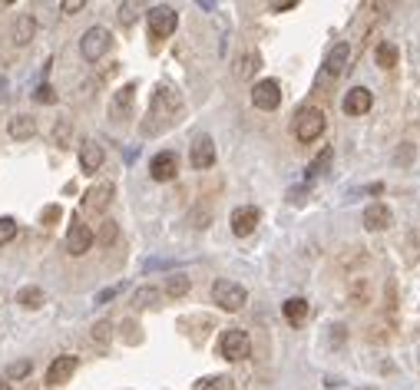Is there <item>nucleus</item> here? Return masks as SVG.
<instances>
[{
    "mask_svg": "<svg viewBox=\"0 0 420 390\" xmlns=\"http://www.w3.org/2000/svg\"><path fill=\"white\" fill-rule=\"evenodd\" d=\"M183 113V99L179 93H173L169 87H159L152 93L149 113H146V122H142V136H159L162 130H169Z\"/></svg>",
    "mask_w": 420,
    "mask_h": 390,
    "instance_id": "f257e3e1",
    "label": "nucleus"
},
{
    "mask_svg": "<svg viewBox=\"0 0 420 390\" xmlns=\"http://www.w3.org/2000/svg\"><path fill=\"white\" fill-rule=\"evenodd\" d=\"M212 301H216L222 311H242V308H245V288L235 282H228V278H222V282L212 284Z\"/></svg>",
    "mask_w": 420,
    "mask_h": 390,
    "instance_id": "f03ea898",
    "label": "nucleus"
},
{
    "mask_svg": "<svg viewBox=\"0 0 420 390\" xmlns=\"http://www.w3.org/2000/svg\"><path fill=\"white\" fill-rule=\"evenodd\" d=\"M324 126H328V120H324L321 109H302L298 116H295V136L302 142H314L318 136L324 132Z\"/></svg>",
    "mask_w": 420,
    "mask_h": 390,
    "instance_id": "7ed1b4c3",
    "label": "nucleus"
},
{
    "mask_svg": "<svg viewBox=\"0 0 420 390\" xmlns=\"http://www.w3.org/2000/svg\"><path fill=\"white\" fill-rule=\"evenodd\" d=\"M109 30L106 27H89L87 33H83V40H80V54H83V60H89V63H97L99 56L109 50Z\"/></svg>",
    "mask_w": 420,
    "mask_h": 390,
    "instance_id": "20e7f679",
    "label": "nucleus"
},
{
    "mask_svg": "<svg viewBox=\"0 0 420 390\" xmlns=\"http://www.w3.org/2000/svg\"><path fill=\"white\" fill-rule=\"evenodd\" d=\"M248 351H252V341H248V334L245 331H238V327L226 331L222 341H218V354H222L226 360H245Z\"/></svg>",
    "mask_w": 420,
    "mask_h": 390,
    "instance_id": "39448f33",
    "label": "nucleus"
},
{
    "mask_svg": "<svg viewBox=\"0 0 420 390\" xmlns=\"http://www.w3.org/2000/svg\"><path fill=\"white\" fill-rule=\"evenodd\" d=\"M146 20H149V33H152V37H156V40H166V37H173V33H175L179 17H175L173 7H152V11L146 13Z\"/></svg>",
    "mask_w": 420,
    "mask_h": 390,
    "instance_id": "423d86ee",
    "label": "nucleus"
},
{
    "mask_svg": "<svg viewBox=\"0 0 420 390\" xmlns=\"http://www.w3.org/2000/svg\"><path fill=\"white\" fill-rule=\"evenodd\" d=\"M93 241H97L93 228L83 225L80 218H73V225H70V232H66V251L80 258V255H87V251H89V245H93Z\"/></svg>",
    "mask_w": 420,
    "mask_h": 390,
    "instance_id": "0eeeda50",
    "label": "nucleus"
},
{
    "mask_svg": "<svg viewBox=\"0 0 420 390\" xmlns=\"http://www.w3.org/2000/svg\"><path fill=\"white\" fill-rule=\"evenodd\" d=\"M252 103H255V109H265V113L278 109L281 106V87L275 80H261V83L252 87Z\"/></svg>",
    "mask_w": 420,
    "mask_h": 390,
    "instance_id": "6e6552de",
    "label": "nucleus"
},
{
    "mask_svg": "<svg viewBox=\"0 0 420 390\" xmlns=\"http://www.w3.org/2000/svg\"><path fill=\"white\" fill-rule=\"evenodd\" d=\"M175 172H179V156L175 152H159V156H152L149 163V175L156 179V182H169V179H175Z\"/></svg>",
    "mask_w": 420,
    "mask_h": 390,
    "instance_id": "1a4fd4ad",
    "label": "nucleus"
},
{
    "mask_svg": "<svg viewBox=\"0 0 420 390\" xmlns=\"http://www.w3.org/2000/svg\"><path fill=\"white\" fill-rule=\"evenodd\" d=\"M189 159H192V169H212L216 165V142H212V136H199V139L192 142V152H189Z\"/></svg>",
    "mask_w": 420,
    "mask_h": 390,
    "instance_id": "9d476101",
    "label": "nucleus"
},
{
    "mask_svg": "<svg viewBox=\"0 0 420 390\" xmlns=\"http://www.w3.org/2000/svg\"><path fill=\"white\" fill-rule=\"evenodd\" d=\"M76 364H80V360H76L73 354H63V358H56L54 364L47 367V384H50V387H60V384H66V380L76 374Z\"/></svg>",
    "mask_w": 420,
    "mask_h": 390,
    "instance_id": "9b49d317",
    "label": "nucleus"
},
{
    "mask_svg": "<svg viewBox=\"0 0 420 390\" xmlns=\"http://www.w3.org/2000/svg\"><path fill=\"white\" fill-rule=\"evenodd\" d=\"M132 99H136V83H126L123 89H116V96L109 103V120L123 122L132 113Z\"/></svg>",
    "mask_w": 420,
    "mask_h": 390,
    "instance_id": "f8f14e48",
    "label": "nucleus"
},
{
    "mask_svg": "<svg viewBox=\"0 0 420 390\" xmlns=\"http://www.w3.org/2000/svg\"><path fill=\"white\" fill-rule=\"evenodd\" d=\"M259 208L255 206H242L232 212V232H235L238 239H245V235H252L255 228H259Z\"/></svg>",
    "mask_w": 420,
    "mask_h": 390,
    "instance_id": "ddd939ff",
    "label": "nucleus"
},
{
    "mask_svg": "<svg viewBox=\"0 0 420 390\" xmlns=\"http://www.w3.org/2000/svg\"><path fill=\"white\" fill-rule=\"evenodd\" d=\"M113 182H99L93 185L87 195H83V212H89V215H97V212H103V208L109 206V199H113Z\"/></svg>",
    "mask_w": 420,
    "mask_h": 390,
    "instance_id": "4468645a",
    "label": "nucleus"
},
{
    "mask_svg": "<svg viewBox=\"0 0 420 390\" xmlns=\"http://www.w3.org/2000/svg\"><path fill=\"white\" fill-rule=\"evenodd\" d=\"M371 106H374L371 89L354 87V89H347V93H345V113H347V116H364Z\"/></svg>",
    "mask_w": 420,
    "mask_h": 390,
    "instance_id": "2eb2a0df",
    "label": "nucleus"
},
{
    "mask_svg": "<svg viewBox=\"0 0 420 390\" xmlns=\"http://www.w3.org/2000/svg\"><path fill=\"white\" fill-rule=\"evenodd\" d=\"M390 222H394V215H390V208L384 202H371L364 208V225L371 232H384V228H390Z\"/></svg>",
    "mask_w": 420,
    "mask_h": 390,
    "instance_id": "dca6fc26",
    "label": "nucleus"
},
{
    "mask_svg": "<svg viewBox=\"0 0 420 390\" xmlns=\"http://www.w3.org/2000/svg\"><path fill=\"white\" fill-rule=\"evenodd\" d=\"M347 56H351V46L347 44H334V50L328 54V60H324V76H338L347 70Z\"/></svg>",
    "mask_w": 420,
    "mask_h": 390,
    "instance_id": "f3484780",
    "label": "nucleus"
},
{
    "mask_svg": "<svg viewBox=\"0 0 420 390\" xmlns=\"http://www.w3.org/2000/svg\"><path fill=\"white\" fill-rule=\"evenodd\" d=\"M106 159V152L99 142H83V149H80V165H83V172H97L99 165Z\"/></svg>",
    "mask_w": 420,
    "mask_h": 390,
    "instance_id": "a211bd4d",
    "label": "nucleus"
},
{
    "mask_svg": "<svg viewBox=\"0 0 420 390\" xmlns=\"http://www.w3.org/2000/svg\"><path fill=\"white\" fill-rule=\"evenodd\" d=\"M33 33H37V20H33V13H20L17 23H13V44L27 46L33 40Z\"/></svg>",
    "mask_w": 420,
    "mask_h": 390,
    "instance_id": "6ab92c4d",
    "label": "nucleus"
},
{
    "mask_svg": "<svg viewBox=\"0 0 420 390\" xmlns=\"http://www.w3.org/2000/svg\"><path fill=\"white\" fill-rule=\"evenodd\" d=\"M281 311H285V317H288L291 325H304L308 321V301L304 298H288V301L281 304Z\"/></svg>",
    "mask_w": 420,
    "mask_h": 390,
    "instance_id": "aec40b11",
    "label": "nucleus"
},
{
    "mask_svg": "<svg viewBox=\"0 0 420 390\" xmlns=\"http://www.w3.org/2000/svg\"><path fill=\"white\" fill-rule=\"evenodd\" d=\"M7 132H11L13 139H30L33 132H37V120H33V116H13L11 120V126H7Z\"/></svg>",
    "mask_w": 420,
    "mask_h": 390,
    "instance_id": "412c9836",
    "label": "nucleus"
},
{
    "mask_svg": "<svg viewBox=\"0 0 420 390\" xmlns=\"http://www.w3.org/2000/svg\"><path fill=\"white\" fill-rule=\"evenodd\" d=\"M17 304H23V308H27V311H37V308H44V291H40V288H20V291H17Z\"/></svg>",
    "mask_w": 420,
    "mask_h": 390,
    "instance_id": "4be33fe9",
    "label": "nucleus"
},
{
    "mask_svg": "<svg viewBox=\"0 0 420 390\" xmlns=\"http://www.w3.org/2000/svg\"><path fill=\"white\" fill-rule=\"evenodd\" d=\"M397 46L394 44H388V40H384V44H377V54H374V60H377V66H384V70H394V66H397Z\"/></svg>",
    "mask_w": 420,
    "mask_h": 390,
    "instance_id": "5701e85b",
    "label": "nucleus"
},
{
    "mask_svg": "<svg viewBox=\"0 0 420 390\" xmlns=\"http://www.w3.org/2000/svg\"><path fill=\"white\" fill-rule=\"evenodd\" d=\"M331 159H334V149H331V146H324V149L314 156V163L308 165V179H318V175H321L324 169L331 165Z\"/></svg>",
    "mask_w": 420,
    "mask_h": 390,
    "instance_id": "b1692460",
    "label": "nucleus"
},
{
    "mask_svg": "<svg viewBox=\"0 0 420 390\" xmlns=\"http://www.w3.org/2000/svg\"><path fill=\"white\" fill-rule=\"evenodd\" d=\"M159 288H152V284H146V288H140V291H136V294H132V308H140V311H142V308H152V304H156V301H159Z\"/></svg>",
    "mask_w": 420,
    "mask_h": 390,
    "instance_id": "393cba45",
    "label": "nucleus"
},
{
    "mask_svg": "<svg viewBox=\"0 0 420 390\" xmlns=\"http://www.w3.org/2000/svg\"><path fill=\"white\" fill-rule=\"evenodd\" d=\"M259 66H261V56H259V54H245V56H242V60L235 63V76H238V80H248V76L255 73Z\"/></svg>",
    "mask_w": 420,
    "mask_h": 390,
    "instance_id": "a878e982",
    "label": "nucleus"
},
{
    "mask_svg": "<svg viewBox=\"0 0 420 390\" xmlns=\"http://www.w3.org/2000/svg\"><path fill=\"white\" fill-rule=\"evenodd\" d=\"M162 291L169 294V298H183V294L189 291V278H185V275H169Z\"/></svg>",
    "mask_w": 420,
    "mask_h": 390,
    "instance_id": "bb28decb",
    "label": "nucleus"
},
{
    "mask_svg": "<svg viewBox=\"0 0 420 390\" xmlns=\"http://www.w3.org/2000/svg\"><path fill=\"white\" fill-rule=\"evenodd\" d=\"M109 337H113V325H109V321L93 325V341H97V344H109Z\"/></svg>",
    "mask_w": 420,
    "mask_h": 390,
    "instance_id": "cd10ccee",
    "label": "nucleus"
},
{
    "mask_svg": "<svg viewBox=\"0 0 420 390\" xmlns=\"http://www.w3.org/2000/svg\"><path fill=\"white\" fill-rule=\"evenodd\" d=\"M13 235H17V222L13 218H0V245H7Z\"/></svg>",
    "mask_w": 420,
    "mask_h": 390,
    "instance_id": "c85d7f7f",
    "label": "nucleus"
},
{
    "mask_svg": "<svg viewBox=\"0 0 420 390\" xmlns=\"http://www.w3.org/2000/svg\"><path fill=\"white\" fill-rule=\"evenodd\" d=\"M30 374V360H17V364H11L7 367V380H20Z\"/></svg>",
    "mask_w": 420,
    "mask_h": 390,
    "instance_id": "c756f323",
    "label": "nucleus"
},
{
    "mask_svg": "<svg viewBox=\"0 0 420 390\" xmlns=\"http://www.w3.org/2000/svg\"><path fill=\"white\" fill-rule=\"evenodd\" d=\"M116 235H119L116 222H103V228H99V241H103V245H113V241H116Z\"/></svg>",
    "mask_w": 420,
    "mask_h": 390,
    "instance_id": "7c9ffc66",
    "label": "nucleus"
},
{
    "mask_svg": "<svg viewBox=\"0 0 420 390\" xmlns=\"http://www.w3.org/2000/svg\"><path fill=\"white\" fill-rule=\"evenodd\" d=\"M394 163H397V165H410V163H414V146H410V142H400Z\"/></svg>",
    "mask_w": 420,
    "mask_h": 390,
    "instance_id": "2f4dec72",
    "label": "nucleus"
},
{
    "mask_svg": "<svg viewBox=\"0 0 420 390\" xmlns=\"http://www.w3.org/2000/svg\"><path fill=\"white\" fill-rule=\"evenodd\" d=\"M202 390H235V380L232 377H212Z\"/></svg>",
    "mask_w": 420,
    "mask_h": 390,
    "instance_id": "473e14b6",
    "label": "nucleus"
},
{
    "mask_svg": "<svg viewBox=\"0 0 420 390\" xmlns=\"http://www.w3.org/2000/svg\"><path fill=\"white\" fill-rule=\"evenodd\" d=\"M33 96H37V103H54V99H56V93H54V87H50V83H40V87H37V93H33Z\"/></svg>",
    "mask_w": 420,
    "mask_h": 390,
    "instance_id": "72a5a7b5",
    "label": "nucleus"
},
{
    "mask_svg": "<svg viewBox=\"0 0 420 390\" xmlns=\"http://www.w3.org/2000/svg\"><path fill=\"white\" fill-rule=\"evenodd\" d=\"M60 215H63V208L60 206H47L44 215H40V222H44V225H54V222H60Z\"/></svg>",
    "mask_w": 420,
    "mask_h": 390,
    "instance_id": "f704fd0d",
    "label": "nucleus"
},
{
    "mask_svg": "<svg viewBox=\"0 0 420 390\" xmlns=\"http://www.w3.org/2000/svg\"><path fill=\"white\" fill-rule=\"evenodd\" d=\"M66 139H70V122H60V126H56V130H54V142H56V146H66Z\"/></svg>",
    "mask_w": 420,
    "mask_h": 390,
    "instance_id": "c9c22d12",
    "label": "nucleus"
},
{
    "mask_svg": "<svg viewBox=\"0 0 420 390\" xmlns=\"http://www.w3.org/2000/svg\"><path fill=\"white\" fill-rule=\"evenodd\" d=\"M83 7H87V0H63V4H60L63 13H76V11H83Z\"/></svg>",
    "mask_w": 420,
    "mask_h": 390,
    "instance_id": "e433bc0d",
    "label": "nucleus"
},
{
    "mask_svg": "<svg viewBox=\"0 0 420 390\" xmlns=\"http://www.w3.org/2000/svg\"><path fill=\"white\" fill-rule=\"evenodd\" d=\"M119 288H123V284H113V288H103V291L97 294V304H106L109 298H116V294H119Z\"/></svg>",
    "mask_w": 420,
    "mask_h": 390,
    "instance_id": "4c0bfd02",
    "label": "nucleus"
},
{
    "mask_svg": "<svg viewBox=\"0 0 420 390\" xmlns=\"http://www.w3.org/2000/svg\"><path fill=\"white\" fill-rule=\"evenodd\" d=\"M132 11H136L132 4H123V7H119V20H123V23H132V17H136Z\"/></svg>",
    "mask_w": 420,
    "mask_h": 390,
    "instance_id": "58836bf2",
    "label": "nucleus"
},
{
    "mask_svg": "<svg viewBox=\"0 0 420 390\" xmlns=\"http://www.w3.org/2000/svg\"><path fill=\"white\" fill-rule=\"evenodd\" d=\"M295 4H298V0H281V4H271V11H291V7H295Z\"/></svg>",
    "mask_w": 420,
    "mask_h": 390,
    "instance_id": "ea45409f",
    "label": "nucleus"
},
{
    "mask_svg": "<svg viewBox=\"0 0 420 390\" xmlns=\"http://www.w3.org/2000/svg\"><path fill=\"white\" fill-rule=\"evenodd\" d=\"M291 202H295V206H302V202H304V189H291Z\"/></svg>",
    "mask_w": 420,
    "mask_h": 390,
    "instance_id": "a19ab883",
    "label": "nucleus"
},
{
    "mask_svg": "<svg viewBox=\"0 0 420 390\" xmlns=\"http://www.w3.org/2000/svg\"><path fill=\"white\" fill-rule=\"evenodd\" d=\"M0 390H11V384H4V380H0Z\"/></svg>",
    "mask_w": 420,
    "mask_h": 390,
    "instance_id": "79ce46f5",
    "label": "nucleus"
},
{
    "mask_svg": "<svg viewBox=\"0 0 420 390\" xmlns=\"http://www.w3.org/2000/svg\"><path fill=\"white\" fill-rule=\"evenodd\" d=\"M364 390H374V387H364Z\"/></svg>",
    "mask_w": 420,
    "mask_h": 390,
    "instance_id": "37998d69",
    "label": "nucleus"
}]
</instances>
